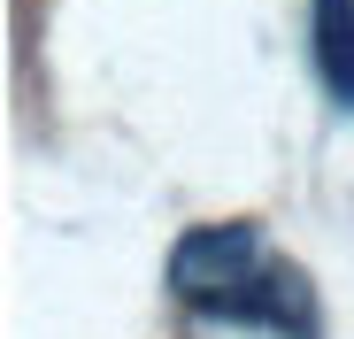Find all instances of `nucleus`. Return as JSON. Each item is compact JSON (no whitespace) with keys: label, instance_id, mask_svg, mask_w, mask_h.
Returning a JSON list of instances; mask_svg holds the SVG:
<instances>
[{"label":"nucleus","instance_id":"nucleus-2","mask_svg":"<svg viewBox=\"0 0 354 339\" xmlns=\"http://www.w3.org/2000/svg\"><path fill=\"white\" fill-rule=\"evenodd\" d=\"M308 31H316V77H324V93L354 116V0H308Z\"/></svg>","mask_w":354,"mask_h":339},{"label":"nucleus","instance_id":"nucleus-1","mask_svg":"<svg viewBox=\"0 0 354 339\" xmlns=\"http://www.w3.org/2000/svg\"><path fill=\"white\" fill-rule=\"evenodd\" d=\"M169 293L216 324H247V331H277V339L324 331L308 270L277 262L254 223H193L169 247Z\"/></svg>","mask_w":354,"mask_h":339}]
</instances>
